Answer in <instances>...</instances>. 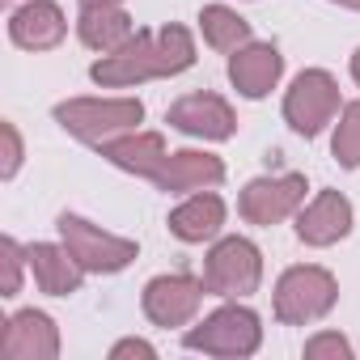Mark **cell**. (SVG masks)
Instances as JSON below:
<instances>
[{
  "label": "cell",
  "mask_w": 360,
  "mask_h": 360,
  "mask_svg": "<svg viewBox=\"0 0 360 360\" xmlns=\"http://www.w3.org/2000/svg\"><path fill=\"white\" fill-rule=\"evenodd\" d=\"M183 347L217 360H246L263 347V318L246 301H225L183 330Z\"/></svg>",
  "instance_id": "cell-1"
},
{
  "label": "cell",
  "mask_w": 360,
  "mask_h": 360,
  "mask_svg": "<svg viewBox=\"0 0 360 360\" xmlns=\"http://www.w3.org/2000/svg\"><path fill=\"white\" fill-rule=\"evenodd\" d=\"M335 305H339V280H335V271H326L318 263L284 267L276 288H271V314L280 326L322 322Z\"/></svg>",
  "instance_id": "cell-2"
},
{
  "label": "cell",
  "mask_w": 360,
  "mask_h": 360,
  "mask_svg": "<svg viewBox=\"0 0 360 360\" xmlns=\"http://www.w3.org/2000/svg\"><path fill=\"white\" fill-rule=\"evenodd\" d=\"M51 119L81 144H102L110 136H123L131 127L144 123V102L131 94H115V98H64L56 102Z\"/></svg>",
  "instance_id": "cell-3"
},
{
  "label": "cell",
  "mask_w": 360,
  "mask_h": 360,
  "mask_svg": "<svg viewBox=\"0 0 360 360\" xmlns=\"http://www.w3.org/2000/svg\"><path fill=\"white\" fill-rule=\"evenodd\" d=\"M204 288L208 297L221 301H246L263 288V250L242 238V233H225L208 246L204 255Z\"/></svg>",
  "instance_id": "cell-4"
},
{
  "label": "cell",
  "mask_w": 360,
  "mask_h": 360,
  "mask_svg": "<svg viewBox=\"0 0 360 360\" xmlns=\"http://www.w3.org/2000/svg\"><path fill=\"white\" fill-rule=\"evenodd\" d=\"M56 233L60 242L72 250V259L89 271V276H119L127 271L136 259H140V246L136 238H123V233H110L77 212H60L56 217Z\"/></svg>",
  "instance_id": "cell-5"
},
{
  "label": "cell",
  "mask_w": 360,
  "mask_h": 360,
  "mask_svg": "<svg viewBox=\"0 0 360 360\" xmlns=\"http://www.w3.org/2000/svg\"><path fill=\"white\" fill-rule=\"evenodd\" d=\"M280 110H284V123H288L301 140L322 136V131L339 119V110H343V94H339L335 72H326V68H301V72L292 77V85L284 89Z\"/></svg>",
  "instance_id": "cell-6"
},
{
  "label": "cell",
  "mask_w": 360,
  "mask_h": 360,
  "mask_svg": "<svg viewBox=\"0 0 360 360\" xmlns=\"http://www.w3.org/2000/svg\"><path fill=\"white\" fill-rule=\"evenodd\" d=\"M305 191H309V183H305V174H297V169L250 178V183L242 187V195H238V217L246 225H255V229H271V225H280V221L301 212Z\"/></svg>",
  "instance_id": "cell-7"
},
{
  "label": "cell",
  "mask_w": 360,
  "mask_h": 360,
  "mask_svg": "<svg viewBox=\"0 0 360 360\" xmlns=\"http://www.w3.org/2000/svg\"><path fill=\"white\" fill-rule=\"evenodd\" d=\"M208 288L204 280H195L191 271H165V276H153L140 292V309L153 326L169 330V326H191L200 305H204Z\"/></svg>",
  "instance_id": "cell-8"
},
{
  "label": "cell",
  "mask_w": 360,
  "mask_h": 360,
  "mask_svg": "<svg viewBox=\"0 0 360 360\" xmlns=\"http://www.w3.org/2000/svg\"><path fill=\"white\" fill-rule=\"evenodd\" d=\"M165 123L191 140H204V144H225L238 136V110L229 106V98H221L212 89H195V94H183L178 102H169Z\"/></svg>",
  "instance_id": "cell-9"
},
{
  "label": "cell",
  "mask_w": 360,
  "mask_h": 360,
  "mask_svg": "<svg viewBox=\"0 0 360 360\" xmlns=\"http://www.w3.org/2000/svg\"><path fill=\"white\" fill-rule=\"evenodd\" d=\"M89 81L102 89H136L144 81H161V60H157V30H136L131 43L119 51L102 56L89 64Z\"/></svg>",
  "instance_id": "cell-10"
},
{
  "label": "cell",
  "mask_w": 360,
  "mask_h": 360,
  "mask_svg": "<svg viewBox=\"0 0 360 360\" xmlns=\"http://www.w3.org/2000/svg\"><path fill=\"white\" fill-rule=\"evenodd\" d=\"M297 221V242L309 250H326L335 242H343L356 225V208L343 191H318L309 204H301Z\"/></svg>",
  "instance_id": "cell-11"
},
{
  "label": "cell",
  "mask_w": 360,
  "mask_h": 360,
  "mask_svg": "<svg viewBox=\"0 0 360 360\" xmlns=\"http://www.w3.org/2000/svg\"><path fill=\"white\" fill-rule=\"evenodd\" d=\"M148 183L165 195H191V191H208L225 183V161L208 148H174Z\"/></svg>",
  "instance_id": "cell-12"
},
{
  "label": "cell",
  "mask_w": 360,
  "mask_h": 360,
  "mask_svg": "<svg viewBox=\"0 0 360 360\" xmlns=\"http://www.w3.org/2000/svg\"><path fill=\"white\" fill-rule=\"evenodd\" d=\"M0 356L5 360H56L60 356V326L43 309H18L0 330Z\"/></svg>",
  "instance_id": "cell-13"
},
{
  "label": "cell",
  "mask_w": 360,
  "mask_h": 360,
  "mask_svg": "<svg viewBox=\"0 0 360 360\" xmlns=\"http://www.w3.org/2000/svg\"><path fill=\"white\" fill-rule=\"evenodd\" d=\"M225 221H229V204L217 195V187H208V191L183 195V204H174L165 217V229L183 246H204L225 233Z\"/></svg>",
  "instance_id": "cell-14"
},
{
  "label": "cell",
  "mask_w": 360,
  "mask_h": 360,
  "mask_svg": "<svg viewBox=\"0 0 360 360\" xmlns=\"http://www.w3.org/2000/svg\"><path fill=\"white\" fill-rule=\"evenodd\" d=\"M229 85L238 89V98H246V102H263L276 85H280V77H284V56H280V47L276 43H259V39H250L246 47H238L233 56H229Z\"/></svg>",
  "instance_id": "cell-15"
},
{
  "label": "cell",
  "mask_w": 360,
  "mask_h": 360,
  "mask_svg": "<svg viewBox=\"0 0 360 360\" xmlns=\"http://www.w3.org/2000/svg\"><path fill=\"white\" fill-rule=\"evenodd\" d=\"M68 39V18L56 0H26L9 13V43L22 51H56Z\"/></svg>",
  "instance_id": "cell-16"
},
{
  "label": "cell",
  "mask_w": 360,
  "mask_h": 360,
  "mask_svg": "<svg viewBox=\"0 0 360 360\" xmlns=\"http://www.w3.org/2000/svg\"><path fill=\"white\" fill-rule=\"evenodd\" d=\"M26 255H30V276H34L39 292H47V297L81 292L89 271L72 259V250L64 242H34V246H26Z\"/></svg>",
  "instance_id": "cell-17"
},
{
  "label": "cell",
  "mask_w": 360,
  "mask_h": 360,
  "mask_svg": "<svg viewBox=\"0 0 360 360\" xmlns=\"http://www.w3.org/2000/svg\"><path fill=\"white\" fill-rule=\"evenodd\" d=\"M98 153H102L115 169L136 174V178H153V174H157V165L169 157L165 136H161V131H140V127H131V131H123V136L102 140V144H98Z\"/></svg>",
  "instance_id": "cell-18"
},
{
  "label": "cell",
  "mask_w": 360,
  "mask_h": 360,
  "mask_svg": "<svg viewBox=\"0 0 360 360\" xmlns=\"http://www.w3.org/2000/svg\"><path fill=\"white\" fill-rule=\"evenodd\" d=\"M136 30H140V26L131 22V13H127L123 5H85V9L77 13V39H81L89 51H98V56L119 51L123 43H131Z\"/></svg>",
  "instance_id": "cell-19"
},
{
  "label": "cell",
  "mask_w": 360,
  "mask_h": 360,
  "mask_svg": "<svg viewBox=\"0 0 360 360\" xmlns=\"http://www.w3.org/2000/svg\"><path fill=\"white\" fill-rule=\"evenodd\" d=\"M200 34H204V43H208L212 51H221V56H233L238 47H246V43L255 39L250 22H246L233 5H204V9H200Z\"/></svg>",
  "instance_id": "cell-20"
},
{
  "label": "cell",
  "mask_w": 360,
  "mask_h": 360,
  "mask_svg": "<svg viewBox=\"0 0 360 360\" xmlns=\"http://www.w3.org/2000/svg\"><path fill=\"white\" fill-rule=\"evenodd\" d=\"M157 60H161V81L183 77L187 68H195V34L178 22L157 26Z\"/></svg>",
  "instance_id": "cell-21"
},
{
  "label": "cell",
  "mask_w": 360,
  "mask_h": 360,
  "mask_svg": "<svg viewBox=\"0 0 360 360\" xmlns=\"http://www.w3.org/2000/svg\"><path fill=\"white\" fill-rule=\"evenodd\" d=\"M330 157L343 169H360V98L343 102V110L335 119V131H330Z\"/></svg>",
  "instance_id": "cell-22"
},
{
  "label": "cell",
  "mask_w": 360,
  "mask_h": 360,
  "mask_svg": "<svg viewBox=\"0 0 360 360\" xmlns=\"http://www.w3.org/2000/svg\"><path fill=\"white\" fill-rule=\"evenodd\" d=\"M0 267H5V280H0V297L5 301H13L18 292H22V276L30 271V255H26V246L18 242V238H0Z\"/></svg>",
  "instance_id": "cell-23"
},
{
  "label": "cell",
  "mask_w": 360,
  "mask_h": 360,
  "mask_svg": "<svg viewBox=\"0 0 360 360\" xmlns=\"http://www.w3.org/2000/svg\"><path fill=\"white\" fill-rule=\"evenodd\" d=\"M301 352H305V360H356L352 339L339 335V330H318V335H309Z\"/></svg>",
  "instance_id": "cell-24"
},
{
  "label": "cell",
  "mask_w": 360,
  "mask_h": 360,
  "mask_svg": "<svg viewBox=\"0 0 360 360\" xmlns=\"http://www.w3.org/2000/svg\"><path fill=\"white\" fill-rule=\"evenodd\" d=\"M0 136H5V161H0V178L5 183H13L18 178V169H22V157H26V144H22V131H18V123H0Z\"/></svg>",
  "instance_id": "cell-25"
},
{
  "label": "cell",
  "mask_w": 360,
  "mask_h": 360,
  "mask_svg": "<svg viewBox=\"0 0 360 360\" xmlns=\"http://www.w3.org/2000/svg\"><path fill=\"white\" fill-rule=\"evenodd\" d=\"M157 360V347L148 343V339H136V335H127V339H119V343H110V360Z\"/></svg>",
  "instance_id": "cell-26"
},
{
  "label": "cell",
  "mask_w": 360,
  "mask_h": 360,
  "mask_svg": "<svg viewBox=\"0 0 360 360\" xmlns=\"http://www.w3.org/2000/svg\"><path fill=\"white\" fill-rule=\"evenodd\" d=\"M347 72H352V81H356V89H360V47L352 51V60H347Z\"/></svg>",
  "instance_id": "cell-27"
},
{
  "label": "cell",
  "mask_w": 360,
  "mask_h": 360,
  "mask_svg": "<svg viewBox=\"0 0 360 360\" xmlns=\"http://www.w3.org/2000/svg\"><path fill=\"white\" fill-rule=\"evenodd\" d=\"M326 5H339V9H347V13H360V0H326Z\"/></svg>",
  "instance_id": "cell-28"
},
{
  "label": "cell",
  "mask_w": 360,
  "mask_h": 360,
  "mask_svg": "<svg viewBox=\"0 0 360 360\" xmlns=\"http://www.w3.org/2000/svg\"><path fill=\"white\" fill-rule=\"evenodd\" d=\"M77 5L85 9V5H123V0H77Z\"/></svg>",
  "instance_id": "cell-29"
}]
</instances>
